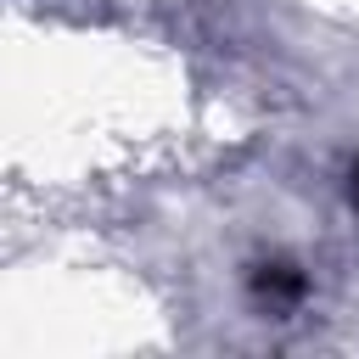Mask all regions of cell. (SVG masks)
<instances>
[{"instance_id": "obj_1", "label": "cell", "mask_w": 359, "mask_h": 359, "mask_svg": "<svg viewBox=\"0 0 359 359\" xmlns=\"http://www.w3.org/2000/svg\"><path fill=\"white\" fill-rule=\"evenodd\" d=\"M258 292H264V297H297V292H303V275H292L286 264H264Z\"/></svg>"}, {"instance_id": "obj_2", "label": "cell", "mask_w": 359, "mask_h": 359, "mask_svg": "<svg viewBox=\"0 0 359 359\" xmlns=\"http://www.w3.org/2000/svg\"><path fill=\"white\" fill-rule=\"evenodd\" d=\"M353 208H359V168H353Z\"/></svg>"}]
</instances>
